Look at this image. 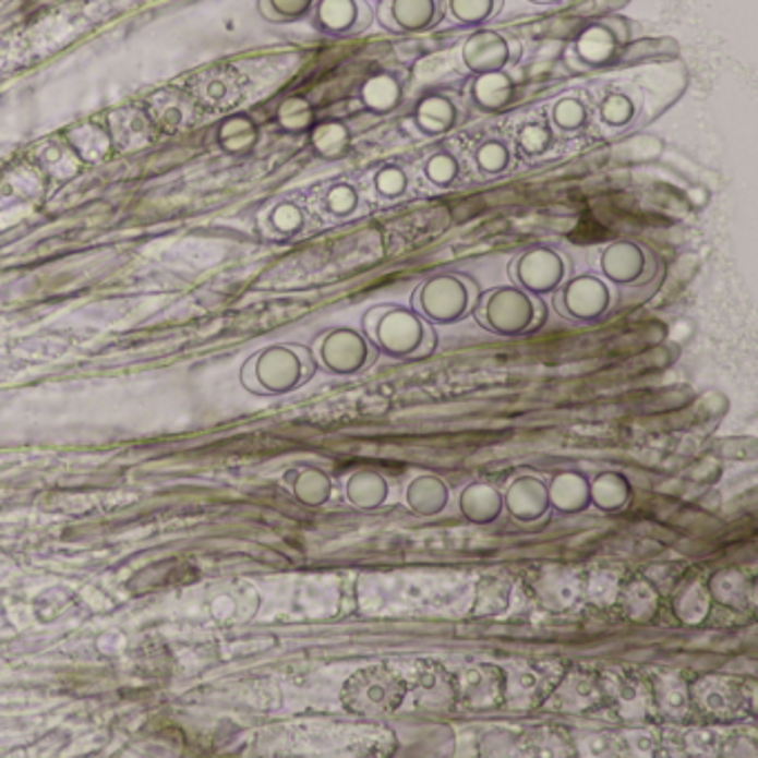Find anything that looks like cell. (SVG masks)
I'll return each mask as SVG.
<instances>
[{"mask_svg":"<svg viewBox=\"0 0 758 758\" xmlns=\"http://www.w3.org/2000/svg\"><path fill=\"white\" fill-rule=\"evenodd\" d=\"M462 121V109L456 103V98H452L449 94L443 92H432L425 94L412 111V123L414 128L430 139L436 136H445L449 132H454Z\"/></svg>","mask_w":758,"mask_h":758,"instance_id":"cell-21","label":"cell"},{"mask_svg":"<svg viewBox=\"0 0 758 758\" xmlns=\"http://www.w3.org/2000/svg\"><path fill=\"white\" fill-rule=\"evenodd\" d=\"M505 674V706L514 710H532L543 708L545 698L563 676V667L554 661H530Z\"/></svg>","mask_w":758,"mask_h":758,"instance_id":"cell-15","label":"cell"},{"mask_svg":"<svg viewBox=\"0 0 758 758\" xmlns=\"http://www.w3.org/2000/svg\"><path fill=\"white\" fill-rule=\"evenodd\" d=\"M627 571L614 563H599L586 569V603L594 607H614Z\"/></svg>","mask_w":758,"mask_h":758,"instance_id":"cell-28","label":"cell"},{"mask_svg":"<svg viewBox=\"0 0 758 758\" xmlns=\"http://www.w3.org/2000/svg\"><path fill=\"white\" fill-rule=\"evenodd\" d=\"M530 590L550 612H571L586 603V569L569 563H545L532 571Z\"/></svg>","mask_w":758,"mask_h":758,"instance_id":"cell-8","label":"cell"},{"mask_svg":"<svg viewBox=\"0 0 758 758\" xmlns=\"http://www.w3.org/2000/svg\"><path fill=\"white\" fill-rule=\"evenodd\" d=\"M586 479L578 474H563L556 477L548 496L554 501V505L558 509L565 512H574V509H582L590 498V488L582 483Z\"/></svg>","mask_w":758,"mask_h":758,"instance_id":"cell-35","label":"cell"},{"mask_svg":"<svg viewBox=\"0 0 758 758\" xmlns=\"http://www.w3.org/2000/svg\"><path fill=\"white\" fill-rule=\"evenodd\" d=\"M325 207L336 218L354 216L361 207L359 190L352 183H336L334 188H329V192L325 196Z\"/></svg>","mask_w":758,"mask_h":758,"instance_id":"cell-45","label":"cell"},{"mask_svg":"<svg viewBox=\"0 0 758 758\" xmlns=\"http://www.w3.org/2000/svg\"><path fill=\"white\" fill-rule=\"evenodd\" d=\"M599 121L610 130H627L640 116V96L636 92H610L599 103Z\"/></svg>","mask_w":758,"mask_h":758,"instance_id":"cell-29","label":"cell"},{"mask_svg":"<svg viewBox=\"0 0 758 758\" xmlns=\"http://www.w3.org/2000/svg\"><path fill=\"white\" fill-rule=\"evenodd\" d=\"M514 163V154L505 141L490 139L474 149V165L485 177H501Z\"/></svg>","mask_w":758,"mask_h":758,"instance_id":"cell-36","label":"cell"},{"mask_svg":"<svg viewBox=\"0 0 758 758\" xmlns=\"http://www.w3.org/2000/svg\"><path fill=\"white\" fill-rule=\"evenodd\" d=\"M550 121L554 130L558 132H565V134L580 132L590 121V107L580 96H574V94L561 96L550 111Z\"/></svg>","mask_w":758,"mask_h":758,"instance_id":"cell-34","label":"cell"},{"mask_svg":"<svg viewBox=\"0 0 758 758\" xmlns=\"http://www.w3.org/2000/svg\"><path fill=\"white\" fill-rule=\"evenodd\" d=\"M312 149L323 158H340L352 149V132L340 121H325L312 128Z\"/></svg>","mask_w":758,"mask_h":758,"instance_id":"cell-33","label":"cell"},{"mask_svg":"<svg viewBox=\"0 0 758 758\" xmlns=\"http://www.w3.org/2000/svg\"><path fill=\"white\" fill-rule=\"evenodd\" d=\"M543 708H550L561 714H592L603 708V694L599 674L588 670H569L563 672Z\"/></svg>","mask_w":758,"mask_h":758,"instance_id":"cell-16","label":"cell"},{"mask_svg":"<svg viewBox=\"0 0 758 758\" xmlns=\"http://www.w3.org/2000/svg\"><path fill=\"white\" fill-rule=\"evenodd\" d=\"M650 683L654 694L657 717H663L674 723H685L694 717L687 676L678 672H659V674H650Z\"/></svg>","mask_w":758,"mask_h":758,"instance_id":"cell-22","label":"cell"},{"mask_svg":"<svg viewBox=\"0 0 758 758\" xmlns=\"http://www.w3.org/2000/svg\"><path fill=\"white\" fill-rule=\"evenodd\" d=\"M374 190L383 201H398L410 190V177L398 165H383L374 173Z\"/></svg>","mask_w":758,"mask_h":758,"instance_id":"cell-44","label":"cell"},{"mask_svg":"<svg viewBox=\"0 0 758 758\" xmlns=\"http://www.w3.org/2000/svg\"><path fill=\"white\" fill-rule=\"evenodd\" d=\"M423 177L434 188H452L460 177V160L452 152L441 149L423 163Z\"/></svg>","mask_w":758,"mask_h":758,"instance_id":"cell-40","label":"cell"},{"mask_svg":"<svg viewBox=\"0 0 758 758\" xmlns=\"http://www.w3.org/2000/svg\"><path fill=\"white\" fill-rule=\"evenodd\" d=\"M614 607L629 623L648 625L659 614L661 592L657 590L654 582L643 571H634V574L627 571L623 586L618 590Z\"/></svg>","mask_w":758,"mask_h":758,"instance_id":"cell-20","label":"cell"},{"mask_svg":"<svg viewBox=\"0 0 758 758\" xmlns=\"http://www.w3.org/2000/svg\"><path fill=\"white\" fill-rule=\"evenodd\" d=\"M387 496V483L374 472H359L347 481V498L361 507H376Z\"/></svg>","mask_w":758,"mask_h":758,"instance_id":"cell-37","label":"cell"},{"mask_svg":"<svg viewBox=\"0 0 758 758\" xmlns=\"http://www.w3.org/2000/svg\"><path fill=\"white\" fill-rule=\"evenodd\" d=\"M274 222L282 229V231H299L305 222L303 209L291 205V203H282L274 209Z\"/></svg>","mask_w":758,"mask_h":758,"instance_id":"cell-46","label":"cell"},{"mask_svg":"<svg viewBox=\"0 0 758 758\" xmlns=\"http://www.w3.org/2000/svg\"><path fill=\"white\" fill-rule=\"evenodd\" d=\"M374 12L368 0H316L312 25L334 38L354 36L372 25Z\"/></svg>","mask_w":758,"mask_h":758,"instance_id":"cell-19","label":"cell"},{"mask_svg":"<svg viewBox=\"0 0 758 758\" xmlns=\"http://www.w3.org/2000/svg\"><path fill=\"white\" fill-rule=\"evenodd\" d=\"M530 3H537V5H558V3H563V0H530Z\"/></svg>","mask_w":758,"mask_h":758,"instance_id":"cell-47","label":"cell"},{"mask_svg":"<svg viewBox=\"0 0 758 758\" xmlns=\"http://www.w3.org/2000/svg\"><path fill=\"white\" fill-rule=\"evenodd\" d=\"M454 676L458 708L474 714H485L505 708L507 674L501 665L474 663Z\"/></svg>","mask_w":758,"mask_h":758,"instance_id":"cell-11","label":"cell"},{"mask_svg":"<svg viewBox=\"0 0 758 758\" xmlns=\"http://www.w3.org/2000/svg\"><path fill=\"white\" fill-rule=\"evenodd\" d=\"M376 16L392 34H425L445 19V0H378Z\"/></svg>","mask_w":758,"mask_h":758,"instance_id":"cell-17","label":"cell"},{"mask_svg":"<svg viewBox=\"0 0 758 758\" xmlns=\"http://www.w3.org/2000/svg\"><path fill=\"white\" fill-rule=\"evenodd\" d=\"M552 130L545 123H525L516 134V147L525 158H539L552 147Z\"/></svg>","mask_w":758,"mask_h":758,"instance_id":"cell-43","label":"cell"},{"mask_svg":"<svg viewBox=\"0 0 758 758\" xmlns=\"http://www.w3.org/2000/svg\"><path fill=\"white\" fill-rule=\"evenodd\" d=\"M601 274L614 285H643L654 276V256L636 241H616L599 256Z\"/></svg>","mask_w":758,"mask_h":758,"instance_id":"cell-18","label":"cell"},{"mask_svg":"<svg viewBox=\"0 0 758 758\" xmlns=\"http://www.w3.org/2000/svg\"><path fill=\"white\" fill-rule=\"evenodd\" d=\"M507 507L514 514L516 520H537L543 516V512H548V488L534 479V477H525L518 479L509 492H507Z\"/></svg>","mask_w":758,"mask_h":758,"instance_id":"cell-27","label":"cell"},{"mask_svg":"<svg viewBox=\"0 0 758 758\" xmlns=\"http://www.w3.org/2000/svg\"><path fill=\"white\" fill-rule=\"evenodd\" d=\"M512 597V582L503 576H485L474 594V610L477 616H496L505 612Z\"/></svg>","mask_w":758,"mask_h":758,"instance_id":"cell-32","label":"cell"},{"mask_svg":"<svg viewBox=\"0 0 758 758\" xmlns=\"http://www.w3.org/2000/svg\"><path fill=\"white\" fill-rule=\"evenodd\" d=\"M603 708L625 723H648L657 717L650 674L629 667H610L599 674Z\"/></svg>","mask_w":758,"mask_h":758,"instance_id":"cell-6","label":"cell"},{"mask_svg":"<svg viewBox=\"0 0 758 758\" xmlns=\"http://www.w3.org/2000/svg\"><path fill=\"white\" fill-rule=\"evenodd\" d=\"M520 58V43L505 32L479 27L465 38L460 47V63L470 74L507 72Z\"/></svg>","mask_w":758,"mask_h":758,"instance_id":"cell-10","label":"cell"},{"mask_svg":"<svg viewBox=\"0 0 758 758\" xmlns=\"http://www.w3.org/2000/svg\"><path fill=\"white\" fill-rule=\"evenodd\" d=\"M316 352L325 370L338 376L359 374L376 359V347L370 342V338L349 327H338L321 336Z\"/></svg>","mask_w":758,"mask_h":758,"instance_id":"cell-13","label":"cell"},{"mask_svg":"<svg viewBox=\"0 0 758 758\" xmlns=\"http://www.w3.org/2000/svg\"><path fill=\"white\" fill-rule=\"evenodd\" d=\"M472 312L483 329L498 336L528 334L545 318L541 299L518 285H503L485 291Z\"/></svg>","mask_w":758,"mask_h":758,"instance_id":"cell-2","label":"cell"},{"mask_svg":"<svg viewBox=\"0 0 758 758\" xmlns=\"http://www.w3.org/2000/svg\"><path fill=\"white\" fill-rule=\"evenodd\" d=\"M509 274L518 287L534 297L554 294L567 280L569 261L552 248H530L512 261Z\"/></svg>","mask_w":758,"mask_h":758,"instance_id":"cell-12","label":"cell"},{"mask_svg":"<svg viewBox=\"0 0 758 758\" xmlns=\"http://www.w3.org/2000/svg\"><path fill=\"white\" fill-rule=\"evenodd\" d=\"M629 494V488L625 483V479L621 474L614 472H605L601 477H597L594 485L590 488V498L601 505L603 509H614L625 505Z\"/></svg>","mask_w":758,"mask_h":758,"instance_id":"cell-42","label":"cell"},{"mask_svg":"<svg viewBox=\"0 0 758 758\" xmlns=\"http://www.w3.org/2000/svg\"><path fill=\"white\" fill-rule=\"evenodd\" d=\"M614 303V289L594 274H582L565 280L554 291L556 312L574 323H597Z\"/></svg>","mask_w":758,"mask_h":758,"instance_id":"cell-9","label":"cell"},{"mask_svg":"<svg viewBox=\"0 0 758 758\" xmlns=\"http://www.w3.org/2000/svg\"><path fill=\"white\" fill-rule=\"evenodd\" d=\"M503 10V0H445V14L460 27H485Z\"/></svg>","mask_w":758,"mask_h":758,"instance_id":"cell-30","label":"cell"},{"mask_svg":"<svg viewBox=\"0 0 758 758\" xmlns=\"http://www.w3.org/2000/svg\"><path fill=\"white\" fill-rule=\"evenodd\" d=\"M694 714L712 723H738L751 717V694L745 683L725 674L689 678Z\"/></svg>","mask_w":758,"mask_h":758,"instance_id":"cell-5","label":"cell"},{"mask_svg":"<svg viewBox=\"0 0 758 758\" xmlns=\"http://www.w3.org/2000/svg\"><path fill=\"white\" fill-rule=\"evenodd\" d=\"M712 594L708 582L696 571H683L672 588V612L685 625H701L712 610Z\"/></svg>","mask_w":758,"mask_h":758,"instance_id":"cell-24","label":"cell"},{"mask_svg":"<svg viewBox=\"0 0 758 758\" xmlns=\"http://www.w3.org/2000/svg\"><path fill=\"white\" fill-rule=\"evenodd\" d=\"M712 601L736 614H747L756 605V580L754 574L738 567L719 569L708 580Z\"/></svg>","mask_w":758,"mask_h":758,"instance_id":"cell-23","label":"cell"},{"mask_svg":"<svg viewBox=\"0 0 758 758\" xmlns=\"http://www.w3.org/2000/svg\"><path fill=\"white\" fill-rule=\"evenodd\" d=\"M629 43V25L618 16H603L582 27L571 45L569 53L582 70H605L618 63L625 45Z\"/></svg>","mask_w":758,"mask_h":758,"instance_id":"cell-7","label":"cell"},{"mask_svg":"<svg viewBox=\"0 0 758 758\" xmlns=\"http://www.w3.org/2000/svg\"><path fill=\"white\" fill-rule=\"evenodd\" d=\"M407 694L414 696V706L430 714H452L458 710L456 676L434 659H421L414 665Z\"/></svg>","mask_w":758,"mask_h":758,"instance_id":"cell-14","label":"cell"},{"mask_svg":"<svg viewBox=\"0 0 758 758\" xmlns=\"http://www.w3.org/2000/svg\"><path fill=\"white\" fill-rule=\"evenodd\" d=\"M407 496H410V505L421 514L441 512L447 503L445 485L441 483V479H432V477L417 479Z\"/></svg>","mask_w":758,"mask_h":758,"instance_id":"cell-39","label":"cell"},{"mask_svg":"<svg viewBox=\"0 0 758 758\" xmlns=\"http://www.w3.org/2000/svg\"><path fill=\"white\" fill-rule=\"evenodd\" d=\"M516 98V83L507 72L479 74L470 83V100L483 113H503Z\"/></svg>","mask_w":758,"mask_h":758,"instance_id":"cell-25","label":"cell"},{"mask_svg":"<svg viewBox=\"0 0 758 758\" xmlns=\"http://www.w3.org/2000/svg\"><path fill=\"white\" fill-rule=\"evenodd\" d=\"M479 301V287L462 274H436L414 291V310L436 325H452L468 316Z\"/></svg>","mask_w":758,"mask_h":758,"instance_id":"cell-4","label":"cell"},{"mask_svg":"<svg viewBox=\"0 0 758 758\" xmlns=\"http://www.w3.org/2000/svg\"><path fill=\"white\" fill-rule=\"evenodd\" d=\"M278 121H280V125H282L287 132H291V134L310 132V130L314 128V121H316L314 105H312L308 98H301V96L287 98V100L280 105Z\"/></svg>","mask_w":758,"mask_h":758,"instance_id":"cell-38","label":"cell"},{"mask_svg":"<svg viewBox=\"0 0 758 758\" xmlns=\"http://www.w3.org/2000/svg\"><path fill=\"white\" fill-rule=\"evenodd\" d=\"M402 96L405 83L394 72H376L359 89V100L363 109L376 116L394 113L402 105Z\"/></svg>","mask_w":758,"mask_h":758,"instance_id":"cell-26","label":"cell"},{"mask_svg":"<svg viewBox=\"0 0 758 758\" xmlns=\"http://www.w3.org/2000/svg\"><path fill=\"white\" fill-rule=\"evenodd\" d=\"M316 0H258L261 14L272 23H297L312 16Z\"/></svg>","mask_w":758,"mask_h":758,"instance_id":"cell-41","label":"cell"},{"mask_svg":"<svg viewBox=\"0 0 758 758\" xmlns=\"http://www.w3.org/2000/svg\"><path fill=\"white\" fill-rule=\"evenodd\" d=\"M460 505L470 520L490 522V520L498 518L503 501H501V494L496 488H492L488 483H474L462 492Z\"/></svg>","mask_w":758,"mask_h":758,"instance_id":"cell-31","label":"cell"},{"mask_svg":"<svg viewBox=\"0 0 758 758\" xmlns=\"http://www.w3.org/2000/svg\"><path fill=\"white\" fill-rule=\"evenodd\" d=\"M363 329L370 342L389 359H419L436 345L432 325L412 308L376 305L363 316Z\"/></svg>","mask_w":758,"mask_h":758,"instance_id":"cell-1","label":"cell"},{"mask_svg":"<svg viewBox=\"0 0 758 758\" xmlns=\"http://www.w3.org/2000/svg\"><path fill=\"white\" fill-rule=\"evenodd\" d=\"M407 696V683L387 665H368L342 683L340 703L357 717L378 719L400 708Z\"/></svg>","mask_w":758,"mask_h":758,"instance_id":"cell-3","label":"cell"}]
</instances>
